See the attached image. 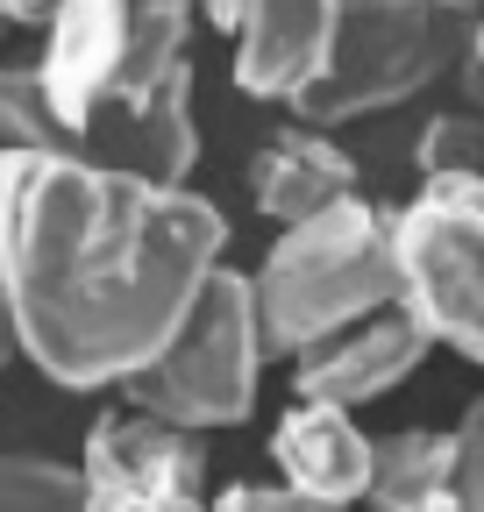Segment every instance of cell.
<instances>
[{
    "label": "cell",
    "mask_w": 484,
    "mask_h": 512,
    "mask_svg": "<svg viewBox=\"0 0 484 512\" xmlns=\"http://www.w3.org/2000/svg\"><path fill=\"white\" fill-rule=\"evenodd\" d=\"M271 463H278V484H292V491H307V498L349 512L363 498V477H371V434H363L342 406L299 399L271 427Z\"/></svg>",
    "instance_id": "cell-10"
},
{
    "label": "cell",
    "mask_w": 484,
    "mask_h": 512,
    "mask_svg": "<svg viewBox=\"0 0 484 512\" xmlns=\"http://www.w3.org/2000/svg\"><path fill=\"white\" fill-rule=\"evenodd\" d=\"M442 512H484V399L456 420V470H449Z\"/></svg>",
    "instance_id": "cell-16"
},
{
    "label": "cell",
    "mask_w": 484,
    "mask_h": 512,
    "mask_svg": "<svg viewBox=\"0 0 484 512\" xmlns=\"http://www.w3.org/2000/svg\"><path fill=\"white\" fill-rule=\"evenodd\" d=\"M22 356V335H15V313H8V285H0V363Z\"/></svg>",
    "instance_id": "cell-20"
},
{
    "label": "cell",
    "mask_w": 484,
    "mask_h": 512,
    "mask_svg": "<svg viewBox=\"0 0 484 512\" xmlns=\"http://www.w3.org/2000/svg\"><path fill=\"white\" fill-rule=\"evenodd\" d=\"M420 356H428V335H420V320L406 306H385L371 320H356V328L314 342L292 356V392L314 399V406H371L385 399L392 384H406L420 370Z\"/></svg>",
    "instance_id": "cell-7"
},
{
    "label": "cell",
    "mask_w": 484,
    "mask_h": 512,
    "mask_svg": "<svg viewBox=\"0 0 484 512\" xmlns=\"http://www.w3.org/2000/svg\"><path fill=\"white\" fill-rule=\"evenodd\" d=\"M342 0H242L235 8V86L250 100H299L328 64Z\"/></svg>",
    "instance_id": "cell-8"
},
{
    "label": "cell",
    "mask_w": 484,
    "mask_h": 512,
    "mask_svg": "<svg viewBox=\"0 0 484 512\" xmlns=\"http://www.w3.org/2000/svg\"><path fill=\"white\" fill-rule=\"evenodd\" d=\"M0 150H36V157H79L65 114L50 107L36 64H0Z\"/></svg>",
    "instance_id": "cell-13"
},
{
    "label": "cell",
    "mask_w": 484,
    "mask_h": 512,
    "mask_svg": "<svg viewBox=\"0 0 484 512\" xmlns=\"http://www.w3.org/2000/svg\"><path fill=\"white\" fill-rule=\"evenodd\" d=\"M257 370H264V328H257V292L242 271H207L186 320L164 335V349L121 377V406H136L164 427H242L257 406Z\"/></svg>",
    "instance_id": "cell-3"
},
{
    "label": "cell",
    "mask_w": 484,
    "mask_h": 512,
    "mask_svg": "<svg viewBox=\"0 0 484 512\" xmlns=\"http://www.w3.org/2000/svg\"><path fill=\"white\" fill-rule=\"evenodd\" d=\"M442 57H449V15L435 0H342L328 64L292 100V114L307 128H335L356 114L399 107L428 79H442Z\"/></svg>",
    "instance_id": "cell-5"
},
{
    "label": "cell",
    "mask_w": 484,
    "mask_h": 512,
    "mask_svg": "<svg viewBox=\"0 0 484 512\" xmlns=\"http://www.w3.org/2000/svg\"><path fill=\"white\" fill-rule=\"evenodd\" d=\"M257 292V328L264 356H299L356 320L399 306V271H392V214H378L363 192L292 221L250 278Z\"/></svg>",
    "instance_id": "cell-2"
},
{
    "label": "cell",
    "mask_w": 484,
    "mask_h": 512,
    "mask_svg": "<svg viewBox=\"0 0 484 512\" xmlns=\"http://www.w3.org/2000/svg\"><path fill=\"white\" fill-rule=\"evenodd\" d=\"M456 470V434L435 427H399L371 441V477H363V505L371 512H442Z\"/></svg>",
    "instance_id": "cell-12"
},
{
    "label": "cell",
    "mask_w": 484,
    "mask_h": 512,
    "mask_svg": "<svg viewBox=\"0 0 484 512\" xmlns=\"http://www.w3.org/2000/svg\"><path fill=\"white\" fill-rule=\"evenodd\" d=\"M86 512H207V448L186 427H164L136 406L100 413L79 456Z\"/></svg>",
    "instance_id": "cell-6"
},
{
    "label": "cell",
    "mask_w": 484,
    "mask_h": 512,
    "mask_svg": "<svg viewBox=\"0 0 484 512\" xmlns=\"http://www.w3.org/2000/svg\"><path fill=\"white\" fill-rule=\"evenodd\" d=\"M399 306L484 370V171H442L392 214Z\"/></svg>",
    "instance_id": "cell-4"
},
{
    "label": "cell",
    "mask_w": 484,
    "mask_h": 512,
    "mask_svg": "<svg viewBox=\"0 0 484 512\" xmlns=\"http://www.w3.org/2000/svg\"><path fill=\"white\" fill-rule=\"evenodd\" d=\"M207 512H342V505H321L292 484H228V491H214Z\"/></svg>",
    "instance_id": "cell-17"
},
{
    "label": "cell",
    "mask_w": 484,
    "mask_h": 512,
    "mask_svg": "<svg viewBox=\"0 0 484 512\" xmlns=\"http://www.w3.org/2000/svg\"><path fill=\"white\" fill-rule=\"evenodd\" d=\"M442 15H470V8H484V0H435Z\"/></svg>",
    "instance_id": "cell-22"
},
{
    "label": "cell",
    "mask_w": 484,
    "mask_h": 512,
    "mask_svg": "<svg viewBox=\"0 0 484 512\" xmlns=\"http://www.w3.org/2000/svg\"><path fill=\"white\" fill-rule=\"evenodd\" d=\"M413 157H420V178H442V171H484V114H435Z\"/></svg>",
    "instance_id": "cell-15"
},
{
    "label": "cell",
    "mask_w": 484,
    "mask_h": 512,
    "mask_svg": "<svg viewBox=\"0 0 484 512\" xmlns=\"http://www.w3.org/2000/svg\"><path fill=\"white\" fill-rule=\"evenodd\" d=\"M235 8H242V0H193V15L214 22V29H228V36H235Z\"/></svg>",
    "instance_id": "cell-19"
},
{
    "label": "cell",
    "mask_w": 484,
    "mask_h": 512,
    "mask_svg": "<svg viewBox=\"0 0 484 512\" xmlns=\"http://www.w3.org/2000/svg\"><path fill=\"white\" fill-rule=\"evenodd\" d=\"M57 15V0H0V29H43Z\"/></svg>",
    "instance_id": "cell-18"
},
{
    "label": "cell",
    "mask_w": 484,
    "mask_h": 512,
    "mask_svg": "<svg viewBox=\"0 0 484 512\" xmlns=\"http://www.w3.org/2000/svg\"><path fill=\"white\" fill-rule=\"evenodd\" d=\"M129 8L136 0H57V15L43 22V57H36V79L50 93V107L65 114L72 143L93 114V100L107 93L121 43H129Z\"/></svg>",
    "instance_id": "cell-9"
},
{
    "label": "cell",
    "mask_w": 484,
    "mask_h": 512,
    "mask_svg": "<svg viewBox=\"0 0 484 512\" xmlns=\"http://www.w3.org/2000/svg\"><path fill=\"white\" fill-rule=\"evenodd\" d=\"M356 192V157L328 136V128H278V136L250 157V200L264 221L292 228V221H307L335 200H349Z\"/></svg>",
    "instance_id": "cell-11"
},
{
    "label": "cell",
    "mask_w": 484,
    "mask_h": 512,
    "mask_svg": "<svg viewBox=\"0 0 484 512\" xmlns=\"http://www.w3.org/2000/svg\"><path fill=\"white\" fill-rule=\"evenodd\" d=\"M0 512H86L79 505V470L0 448Z\"/></svg>",
    "instance_id": "cell-14"
},
{
    "label": "cell",
    "mask_w": 484,
    "mask_h": 512,
    "mask_svg": "<svg viewBox=\"0 0 484 512\" xmlns=\"http://www.w3.org/2000/svg\"><path fill=\"white\" fill-rule=\"evenodd\" d=\"M221 249V207L186 185L0 150V285L22 356L65 392L136 377L186 320Z\"/></svg>",
    "instance_id": "cell-1"
},
{
    "label": "cell",
    "mask_w": 484,
    "mask_h": 512,
    "mask_svg": "<svg viewBox=\"0 0 484 512\" xmlns=\"http://www.w3.org/2000/svg\"><path fill=\"white\" fill-rule=\"evenodd\" d=\"M470 64L484 72V15H477V29H470Z\"/></svg>",
    "instance_id": "cell-21"
}]
</instances>
